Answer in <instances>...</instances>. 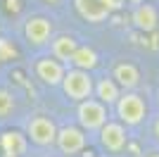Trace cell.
Wrapping results in <instances>:
<instances>
[{"instance_id": "1", "label": "cell", "mask_w": 159, "mask_h": 157, "mask_svg": "<svg viewBox=\"0 0 159 157\" xmlns=\"http://www.w3.org/2000/svg\"><path fill=\"white\" fill-rule=\"evenodd\" d=\"M114 110H116V121H121L126 129L140 126L147 117V102H145V98L135 91L121 93V98L116 100Z\"/></svg>"}, {"instance_id": "2", "label": "cell", "mask_w": 159, "mask_h": 157, "mask_svg": "<svg viewBox=\"0 0 159 157\" xmlns=\"http://www.w3.org/2000/svg\"><path fill=\"white\" fill-rule=\"evenodd\" d=\"M57 129H60V126L55 124L52 117H48V114H33V117L26 119L24 133H26V138L33 145L50 148V145H55V140H57Z\"/></svg>"}, {"instance_id": "3", "label": "cell", "mask_w": 159, "mask_h": 157, "mask_svg": "<svg viewBox=\"0 0 159 157\" xmlns=\"http://www.w3.org/2000/svg\"><path fill=\"white\" fill-rule=\"evenodd\" d=\"M62 91L69 100L74 102H83V100L93 98L95 91V78L90 72H81V69H66L62 78Z\"/></svg>"}, {"instance_id": "4", "label": "cell", "mask_w": 159, "mask_h": 157, "mask_svg": "<svg viewBox=\"0 0 159 157\" xmlns=\"http://www.w3.org/2000/svg\"><path fill=\"white\" fill-rule=\"evenodd\" d=\"M76 121L83 131H100L109 121V107H105L95 98H88L76 107Z\"/></svg>"}, {"instance_id": "5", "label": "cell", "mask_w": 159, "mask_h": 157, "mask_svg": "<svg viewBox=\"0 0 159 157\" xmlns=\"http://www.w3.org/2000/svg\"><path fill=\"white\" fill-rule=\"evenodd\" d=\"M52 33H55L52 21L48 19V17H43V14H33V17H29L24 21V38H26L29 48L40 50V48L50 45Z\"/></svg>"}, {"instance_id": "6", "label": "cell", "mask_w": 159, "mask_h": 157, "mask_svg": "<svg viewBox=\"0 0 159 157\" xmlns=\"http://www.w3.org/2000/svg\"><path fill=\"white\" fill-rule=\"evenodd\" d=\"M86 143H88V138H86V131L81 129V126L64 124V126L57 129V140H55V145H57V150H60L62 155H66V157L79 155V152H83Z\"/></svg>"}, {"instance_id": "7", "label": "cell", "mask_w": 159, "mask_h": 157, "mask_svg": "<svg viewBox=\"0 0 159 157\" xmlns=\"http://www.w3.org/2000/svg\"><path fill=\"white\" fill-rule=\"evenodd\" d=\"M33 72H36L40 83L55 88V86H62V78H64V74H66V64L57 62L52 55H40V57L33 62Z\"/></svg>"}, {"instance_id": "8", "label": "cell", "mask_w": 159, "mask_h": 157, "mask_svg": "<svg viewBox=\"0 0 159 157\" xmlns=\"http://www.w3.org/2000/svg\"><path fill=\"white\" fill-rule=\"evenodd\" d=\"M98 136H100V145H102L107 152H114V155L121 152L128 145V131H126V126L121 124V121H116V119H109V121L98 131Z\"/></svg>"}, {"instance_id": "9", "label": "cell", "mask_w": 159, "mask_h": 157, "mask_svg": "<svg viewBox=\"0 0 159 157\" xmlns=\"http://www.w3.org/2000/svg\"><path fill=\"white\" fill-rule=\"evenodd\" d=\"M112 78L124 93H128V91H135V88H138L140 72H138V67L133 64V62H116L114 69H112Z\"/></svg>"}, {"instance_id": "10", "label": "cell", "mask_w": 159, "mask_h": 157, "mask_svg": "<svg viewBox=\"0 0 159 157\" xmlns=\"http://www.w3.org/2000/svg\"><path fill=\"white\" fill-rule=\"evenodd\" d=\"M29 148V138L24 131L10 129L0 133V150L5 152V157H21Z\"/></svg>"}, {"instance_id": "11", "label": "cell", "mask_w": 159, "mask_h": 157, "mask_svg": "<svg viewBox=\"0 0 159 157\" xmlns=\"http://www.w3.org/2000/svg\"><path fill=\"white\" fill-rule=\"evenodd\" d=\"M133 26L143 33H152L159 26V12L152 2H140L135 10H133Z\"/></svg>"}, {"instance_id": "12", "label": "cell", "mask_w": 159, "mask_h": 157, "mask_svg": "<svg viewBox=\"0 0 159 157\" xmlns=\"http://www.w3.org/2000/svg\"><path fill=\"white\" fill-rule=\"evenodd\" d=\"M74 7H76V12H79L81 19L90 21V24H102V21H107V17L112 14L102 5V0H74Z\"/></svg>"}, {"instance_id": "13", "label": "cell", "mask_w": 159, "mask_h": 157, "mask_svg": "<svg viewBox=\"0 0 159 157\" xmlns=\"http://www.w3.org/2000/svg\"><path fill=\"white\" fill-rule=\"evenodd\" d=\"M76 48H79V40L74 38V36H69V33L52 36V40H50V55L57 62H62V64H69V59L76 52Z\"/></svg>"}, {"instance_id": "14", "label": "cell", "mask_w": 159, "mask_h": 157, "mask_svg": "<svg viewBox=\"0 0 159 157\" xmlns=\"http://www.w3.org/2000/svg\"><path fill=\"white\" fill-rule=\"evenodd\" d=\"M95 100L98 102H102L105 107H112V105H116V100L121 98V88L116 83H114L112 76H102L95 81V91H93Z\"/></svg>"}, {"instance_id": "15", "label": "cell", "mask_w": 159, "mask_h": 157, "mask_svg": "<svg viewBox=\"0 0 159 157\" xmlns=\"http://www.w3.org/2000/svg\"><path fill=\"white\" fill-rule=\"evenodd\" d=\"M69 64H71V69L93 72L95 67L100 64V57H98V52H95L90 45H79V48H76V52L71 55V59H69Z\"/></svg>"}, {"instance_id": "16", "label": "cell", "mask_w": 159, "mask_h": 157, "mask_svg": "<svg viewBox=\"0 0 159 157\" xmlns=\"http://www.w3.org/2000/svg\"><path fill=\"white\" fill-rule=\"evenodd\" d=\"M14 110H17L14 93L10 88H5V86H0V119H7Z\"/></svg>"}, {"instance_id": "17", "label": "cell", "mask_w": 159, "mask_h": 157, "mask_svg": "<svg viewBox=\"0 0 159 157\" xmlns=\"http://www.w3.org/2000/svg\"><path fill=\"white\" fill-rule=\"evenodd\" d=\"M17 57V48H14L12 40L7 38H0V64L2 62H7V59H14Z\"/></svg>"}, {"instance_id": "18", "label": "cell", "mask_w": 159, "mask_h": 157, "mask_svg": "<svg viewBox=\"0 0 159 157\" xmlns=\"http://www.w3.org/2000/svg\"><path fill=\"white\" fill-rule=\"evenodd\" d=\"M124 2H126V0H102V5H105L109 12H114V10H121V7H124Z\"/></svg>"}, {"instance_id": "19", "label": "cell", "mask_w": 159, "mask_h": 157, "mask_svg": "<svg viewBox=\"0 0 159 157\" xmlns=\"http://www.w3.org/2000/svg\"><path fill=\"white\" fill-rule=\"evenodd\" d=\"M152 136H154V140L159 143V117L154 119V124H152Z\"/></svg>"}, {"instance_id": "20", "label": "cell", "mask_w": 159, "mask_h": 157, "mask_svg": "<svg viewBox=\"0 0 159 157\" xmlns=\"http://www.w3.org/2000/svg\"><path fill=\"white\" fill-rule=\"evenodd\" d=\"M43 2H48V5H60L62 0H43Z\"/></svg>"}, {"instance_id": "21", "label": "cell", "mask_w": 159, "mask_h": 157, "mask_svg": "<svg viewBox=\"0 0 159 157\" xmlns=\"http://www.w3.org/2000/svg\"><path fill=\"white\" fill-rule=\"evenodd\" d=\"M145 157H159V152H147Z\"/></svg>"}]
</instances>
